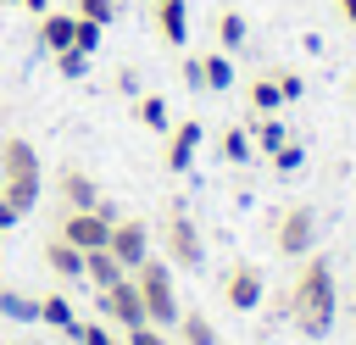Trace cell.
Masks as SVG:
<instances>
[{
    "instance_id": "1",
    "label": "cell",
    "mask_w": 356,
    "mask_h": 345,
    "mask_svg": "<svg viewBox=\"0 0 356 345\" xmlns=\"http://www.w3.org/2000/svg\"><path fill=\"white\" fill-rule=\"evenodd\" d=\"M289 317L306 339H323L334 328V262L328 256H306V267L289 289Z\"/></svg>"
},
{
    "instance_id": "2",
    "label": "cell",
    "mask_w": 356,
    "mask_h": 345,
    "mask_svg": "<svg viewBox=\"0 0 356 345\" xmlns=\"http://www.w3.org/2000/svg\"><path fill=\"white\" fill-rule=\"evenodd\" d=\"M39 184H44L39 150H33L22 134H6V139H0V200H11L17 211H33Z\"/></svg>"
},
{
    "instance_id": "3",
    "label": "cell",
    "mask_w": 356,
    "mask_h": 345,
    "mask_svg": "<svg viewBox=\"0 0 356 345\" xmlns=\"http://www.w3.org/2000/svg\"><path fill=\"white\" fill-rule=\"evenodd\" d=\"M134 284H139V300H145V323H156V328H172V323L184 317V306H178V289H172V273H167V262L145 256V262L134 267Z\"/></svg>"
},
{
    "instance_id": "4",
    "label": "cell",
    "mask_w": 356,
    "mask_h": 345,
    "mask_svg": "<svg viewBox=\"0 0 356 345\" xmlns=\"http://www.w3.org/2000/svg\"><path fill=\"white\" fill-rule=\"evenodd\" d=\"M100 317H106V323H117L122 334L145 323V300H139V284H134V273H122L117 284H106V289H100Z\"/></svg>"
},
{
    "instance_id": "5",
    "label": "cell",
    "mask_w": 356,
    "mask_h": 345,
    "mask_svg": "<svg viewBox=\"0 0 356 345\" xmlns=\"http://www.w3.org/2000/svg\"><path fill=\"white\" fill-rule=\"evenodd\" d=\"M111 206H95V211H61V239L78 245V250H100L111 239Z\"/></svg>"
},
{
    "instance_id": "6",
    "label": "cell",
    "mask_w": 356,
    "mask_h": 345,
    "mask_svg": "<svg viewBox=\"0 0 356 345\" xmlns=\"http://www.w3.org/2000/svg\"><path fill=\"white\" fill-rule=\"evenodd\" d=\"M106 250L122 262V273H134V267L150 256V228H145L139 217H117V223H111V239H106Z\"/></svg>"
},
{
    "instance_id": "7",
    "label": "cell",
    "mask_w": 356,
    "mask_h": 345,
    "mask_svg": "<svg viewBox=\"0 0 356 345\" xmlns=\"http://www.w3.org/2000/svg\"><path fill=\"white\" fill-rule=\"evenodd\" d=\"M312 239H317V211L312 206H289L278 217V250L284 256H312Z\"/></svg>"
},
{
    "instance_id": "8",
    "label": "cell",
    "mask_w": 356,
    "mask_h": 345,
    "mask_svg": "<svg viewBox=\"0 0 356 345\" xmlns=\"http://www.w3.org/2000/svg\"><path fill=\"white\" fill-rule=\"evenodd\" d=\"M167 262H178V267H200L206 262V245H200V228L184 217V211H172L167 217Z\"/></svg>"
},
{
    "instance_id": "9",
    "label": "cell",
    "mask_w": 356,
    "mask_h": 345,
    "mask_svg": "<svg viewBox=\"0 0 356 345\" xmlns=\"http://www.w3.org/2000/svg\"><path fill=\"white\" fill-rule=\"evenodd\" d=\"M222 300H228L234 312L261 306V267H256V262H239V267L228 273V284H222Z\"/></svg>"
},
{
    "instance_id": "10",
    "label": "cell",
    "mask_w": 356,
    "mask_h": 345,
    "mask_svg": "<svg viewBox=\"0 0 356 345\" xmlns=\"http://www.w3.org/2000/svg\"><path fill=\"white\" fill-rule=\"evenodd\" d=\"M61 200H67V211H95L100 189H95V178L83 167H61Z\"/></svg>"
},
{
    "instance_id": "11",
    "label": "cell",
    "mask_w": 356,
    "mask_h": 345,
    "mask_svg": "<svg viewBox=\"0 0 356 345\" xmlns=\"http://www.w3.org/2000/svg\"><path fill=\"white\" fill-rule=\"evenodd\" d=\"M195 150H200V122H178L172 139H167V167L172 172H189L195 167Z\"/></svg>"
},
{
    "instance_id": "12",
    "label": "cell",
    "mask_w": 356,
    "mask_h": 345,
    "mask_svg": "<svg viewBox=\"0 0 356 345\" xmlns=\"http://www.w3.org/2000/svg\"><path fill=\"white\" fill-rule=\"evenodd\" d=\"M72 28H78L72 11H44V17H39V39H44V50H50V56H56V50H72Z\"/></svg>"
},
{
    "instance_id": "13",
    "label": "cell",
    "mask_w": 356,
    "mask_h": 345,
    "mask_svg": "<svg viewBox=\"0 0 356 345\" xmlns=\"http://www.w3.org/2000/svg\"><path fill=\"white\" fill-rule=\"evenodd\" d=\"M44 262H50V273H56V278H83V250H78V245H67L61 234L44 245Z\"/></svg>"
},
{
    "instance_id": "14",
    "label": "cell",
    "mask_w": 356,
    "mask_h": 345,
    "mask_svg": "<svg viewBox=\"0 0 356 345\" xmlns=\"http://www.w3.org/2000/svg\"><path fill=\"white\" fill-rule=\"evenodd\" d=\"M83 278H89L95 289H106V284H117V278H122V262H117L106 245H100V250H83Z\"/></svg>"
},
{
    "instance_id": "15",
    "label": "cell",
    "mask_w": 356,
    "mask_h": 345,
    "mask_svg": "<svg viewBox=\"0 0 356 345\" xmlns=\"http://www.w3.org/2000/svg\"><path fill=\"white\" fill-rule=\"evenodd\" d=\"M156 28H161L167 45H184V39H189V11H184V0H161V6H156Z\"/></svg>"
},
{
    "instance_id": "16",
    "label": "cell",
    "mask_w": 356,
    "mask_h": 345,
    "mask_svg": "<svg viewBox=\"0 0 356 345\" xmlns=\"http://www.w3.org/2000/svg\"><path fill=\"white\" fill-rule=\"evenodd\" d=\"M195 67H200V89H228L234 83V61L228 56H200Z\"/></svg>"
},
{
    "instance_id": "17",
    "label": "cell",
    "mask_w": 356,
    "mask_h": 345,
    "mask_svg": "<svg viewBox=\"0 0 356 345\" xmlns=\"http://www.w3.org/2000/svg\"><path fill=\"white\" fill-rule=\"evenodd\" d=\"M39 317H44L50 328H67V334L78 328V312H72V300H67V295H44V300H39Z\"/></svg>"
},
{
    "instance_id": "18",
    "label": "cell",
    "mask_w": 356,
    "mask_h": 345,
    "mask_svg": "<svg viewBox=\"0 0 356 345\" xmlns=\"http://www.w3.org/2000/svg\"><path fill=\"white\" fill-rule=\"evenodd\" d=\"M172 328L184 334V345H217V328H211V317H200V312H184Z\"/></svg>"
},
{
    "instance_id": "19",
    "label": "cell",
    "mask_w": 356,
    "mask_h": 345,
    "mask_svg": "<svg viewBox=\"0 0 356 345\" xmlns=\"http://www.w3.org/2000/svg\"><path fill=\"white\" fill-rule=\"evenodd\" d=\"M217 39H222V50H239L245 45V17L239 11H222L217 17Z\"/></svg>"
},
{
    "instance_id": "20",
    "label": "cell",
    "mask_w": 356,
    "mask_h": 345,
    "mask_svg": "<svg viewBox=\"0 0 356 345\" xmlns=\"http://www.w3.org/2000/svg\"><path fill=\"white\" fill-rule=\"evenodd\" d=\"M72 17H83V22H100V28H106V22L117 17V0H78V6H72Z\"/></svg>"
},
{
    "instance_id": "21",
    "label": "cell",
    "mask_w": 356,
    "mask_h": 345,
    "mask_svg": "<svg viewBox=\"0 0 356 345\" xmlns=\"http://www.w3.org/2000/svg\"><path fill=\"white\" fill-rule=\"evenodd\" d=\"M250 106H256V111H278V106H284V95H278V83H273V78H261V83H250Z\"/></svg>"
},
{
    "instance_id": "22",
    "label": "cell",
    "mask_w": 356,
    "mask_h": 345,
    "mask_svg": "<svg viewBox=\"0 0 356 345\" xmlns=\"http://www.w3.org/2000/svg\"><path fill=\"white\" fill-rule=\"evenodd\" d=\"M139 122L161 134V128H167V100H161V95H145V100H139Z\"/></svg>"
},
{
    "instance_id": "23",
    "label": "cell",
    "mask_w": 356,
    "mask_h": 345,
    "mask_svg": "<svg viewBox=\"0 0 356 345\" xmlns=\"http://www.w3.org/2000/svg\"><path fill=\"white\" fill-rule=\"evenodd\" d=\"M72 50L95 56V50H100V22H83V17H78V28H72Z\"/></svg>"
},
{
    "instance_id": "24",
    "label": "cell",
    "mask_w": 356,
    "mask_h": 345,
    "mask_svg": "<svg viewBox=\"0 0 356 345\" xmlns=\"http://www.w3.org/2000/svg\"><path fill=\"white\" fill-rule=\"evenodd\" d=\"M222 156H228V161H245V156H250V134H245V128H228V134H222Z\"/></svg>"
},
{
    "instance_id": "25",
    "label": "cell",
    "mask_w": 356,
    "mask_h": 345,
    "mask_svg": "<svg viewBox=\"0 0 356 345\" xmlns=\"http://www.w3.org/2000/svg\"><path fill=\"white\" fill-rule=\"evenodd\" d=\"M0 312H6V317H39V300H28V295H11V289H6V295H0Z\"/></svg>"
},
{
    "instance_id": "26",
    "label": "cell",
    "mask_w": 356,
    "mask_h": 345,
    "mask_svg": "<svg viewBox=\"0 0 356 345\" xmlns=\"http://www.w3.org/2000/svg\"><path fill=\"white\" fill-rule=\"evenodd\" d=\"M56 67H61L67 78H83V67H89V56H83V50H56Z\"/></svg>"
},
{
    "instance_id": "27",
    "label": "cell",
    "mask_w": 356,
    "mask_h": 345,
    "mask_svg": "<svg viewBox=\"0 0 356 345\" xmlns=\"http://www.w3.org/2000/svg\"><path fill=\"white\" fill-rule=\"evenodd\" d=\"M72 334H78L83 345H122V339H111V334H106V323H78Z\"/></svg>"
},
{
    "instance_id": "28",
    "label": "cell",
    "mask_w": 356,
    "mask_h": 345,
    "mask_svg": "<svg viewBox=\"0 0 356 345\" xmlns=\"http://www.w3.org/2000/svg\"><path fill=\"white\" fill-rule=\"evenodd\" d=\"M128 345H172L156 323H139V328H128Z\"/></svg>"
},
{
    "instance_id": "29",
    "label": "cell",
    "mask_w": 356,
    "mask_h": 345,
    "mask_svg": "<svg viewBox=\"0 0 356 345\" xmlns=\"http://www.w3.org/2000/svg\"><path fill=\"white\" fill-rule=\"evenodd\" d=\"M256 145H261V150H278V145H284V128H278V122L267 117V122L256 128Z\"/></svg>"
},
{
    "instance_id": "30",
    "label": "cell",
    "mask_w": 356,
    "mask_h": 345,
    "mask_svg": "<svg viewBox=\"0 0 356 345\" xmlns=\"http://www.w3.org/2000/svg\"><path fill=\"white\" fill-rule=\"evenodd\" d=\"M273 161H278V172H295V167H300V145H289V139H284V145L273 150Z\"/></svg>"
},
{
    "instance_id": "31",
    "label": "cell",
    "mask_w": 356,
    "mask_h": 345,
    "mask_svg": "<svg viewBox=\"0 0 356 345\" xmlns=\"http://www.w3.org/2000/svg\"><path fill=\"white\" fill-rule=\"evenodd\" d=\"M273 83H278V95H284V100H300V89H306L295 72H284V78H273Z\"/></svg>"
},
{
    "instance_id": "32",
    "label": "cell",
    "mask_w": 356,
    "mask_h": 345,
    "mask_svg": "<svg viewBox=\"0 0 356 345\" xmlns=\"http://www.w3.org/2000/svg\"><path fill=\"white\" fill-rule=\"evenodd\" d=\"M17 217H22V211H17V206H11V200H0V228H11V223H17Z\"/></svg>"
},
{
    "instance_id": "33",
    "label": "cell",
    "mask_w": 356,
    "mask_h": 345,
    "mask_svg": "<svg viewBox=\"0 0 356 345\" xmlns=\"http://www.w3.org/2000/svg\"><path fill=\"white\" fill-rule=\"evenodd\" d=\"M22 6H28L33 17H44V11H50V0H22Z\"/></svg>"
},
{
    "instance_id": "34",
    "label": "cell",
    "mask_w": 356,
    "mask_h": 345,
    "mask_svg": "<svg viewBox=\"0 0 356 345\" xmlns=\"http://www.w3.org/2000/svg\"><path fill=\"white\" fill-rule=\"evenodd\" d=\"M339 11H345V22H356V0H339Z\"/></svg>"
},
{
    "instance_id": "35",
    "label": "cell",
    "mask_w": 356,
    "mask_h": 345,
    "mask_svg": "<svg viewBox=\"0 0 356 345\" xmlns=\"http://www.w3.org/2000/svg\"><path fill=\"white\" fill-rule=\"evenodd\" d=\"M0 6H22V0H0Z\"/></svg>"
},
{
    "instance_id": "36",
    "label": "cell",
    "mask_w": 356,
    "mask_h": 345,
    "mask_svg": "<svg viewBox=\"0 0 356 345\" xmlns=\"http://www.w3.org/2000/svg\"><path fill=\"white\" fill-rule=\"evenodd\" d=\"M150 6H161V0H150Z\"/></svg>"
},
{
    "instance_id": "37",
    "label": "cell",
    "mask_w": 356,
    "mask_h": 345,
    "mask_svg": "<svg viewBox=\"0 0 356 345\" xmlns=\"http://www.w3.org/2000/svg\"><path fill=\"white\" fill-rule=\"evenodd\" d=\"M0 239H6V228H0Z\"/></svg>"
}]
</instances>
